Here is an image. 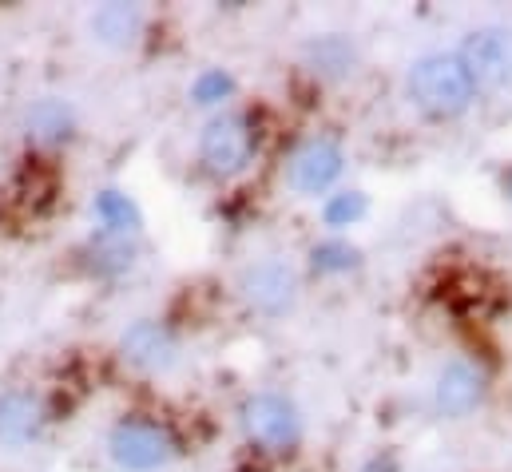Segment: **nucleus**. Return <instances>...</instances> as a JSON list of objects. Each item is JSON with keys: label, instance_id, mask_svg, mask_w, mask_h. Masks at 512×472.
Here are the masks:
<instances>
[{"label": "nucleus", "instance_id": "nucleus-7", "mask_svg": "<svg viewBox=\"0 0 512 472\" xmlns=\"http://www.w3.org/2000/svg\"><path fill=\"white\" fill-rule=\"evenodd\" d=\"M243 298L266 318H282L298 302V274L286 262H255L243 274Z\"/></svg>", "mask_w": 512, "mask_h": 472}, {"label": "nucleus", "instance_id": "nucleus-3", "mask_svg": "<svg viewBox=\"0 0 512 472\" xmlns=\"http://www.w3.org/2000/svg\"><path fill=\"white\" fill-rule=\"evenodd\" d=\"M108 453L124 472H159L179 457V445L167 433V425L128 417L108 433Z\"/></svg>", "mask_w": 512, "mask_h": 472}, {"label": "nucleus", "instance_id": "nucleus-14", "mask_svg": "<svg viewBox=\"0 0 512 472\" xmlns=\"http://www.w3.org/2000/svg\"><path fill=\"white\" fill-rule=\"evenodd\" d=\"M366 211H370V199L362 191H338V195H326L322 223L330 231H350V227H358L366 219Z\"/></svg>", "mask_w": 512, "mask_h": 472}, {"label": "nucleus", "instance_id": "nucleus-1", "mask_svg": "<svg viewBox=\"0 0 512 472\" xmlns=\"http://www.w3.org/2000/svg\"><path fill=\"white\" fill-rule=\"evenodd\" d=\"M405 92L413 100V108L429 119H457L465 116L477 100L473 76L465 72L457 52H429L421 60H413Z\"/></svg>", "mask_w": 512, "mask_h": 472}, {"label": "nucleus", "instance_id": "nucleus-2", "mask_svg": "<svg viewBox=\"0 0 512 472\" xmlns=\"http://www.w3.org/2000/svg\"><path fill=\"white\" fill-rule=\"evenodd\" d=\"M255 151H258L255 123L247 116H239V112L215 116L203 127V135H199V163L211 175H219V179L243 175L255 163Z\"/></svg>", "mask_w": 512, "mask_h": 472}, {"label": "nucleus", "instance_id": "nucleus-4", "mask_svg": "<svg viewBox=\"0 0 512 472\" xmlns=\"http://www.w3.org/2000/svg\"><path fill=\"white\" fill-rule=\"evenodd\" d=\"M461 64L473 76V88L481 92H509L512 88V28L509 24H485L473 28L461 44Z\"/></svg>", "mask_w": 512, "mask_h": 472}, {"label": "nucleus", "instance_id": "nucleus-10", "mask_svg": "<svg viewBox=\"0 0 512 472\" xmlns=\"http://www.w3.org/2000/svg\"><path fill=\"white\" fill-rule=\"evenodd\" d=\"M48 417L40 397H32L28 389H4L0 393V449H24L32 441H40Z\"/></svg>", "mask_w": 512, "mask_h": 472}, {"label": "nucleus", "instance_id": "nucleus-12", "mask_svg": "<svg viewBox=\"0 0 512 472\" xmlns=\"http://www.w3.org/2000/svg\"><path fill=\"white\" fill-rule=\"evenodd\" d=\"M28 127V139L40 143V147H56V143H68L72 131H76V112L64 104V100H36L24 116Z\"/></svg>", "mask_w": 512, "mask_h": 472}, {"label": "nucleus", "instance_id": "nucleus-13", "mask_svg": "<svg viewBox=\"0 0 512 472\" xmlns=\"http://www.w3.org/2000/svg\"><path fill=\"white\" fill-rule=\"evenodd\" d=\"M92 215H96V223L104 227V235H112V238H128L143 227L139 207L131 203L124 191H100L96 203H92Z\"/></svg>", "mask_w": 512, "mask_h": 472}, {"label": "nucleus", "instance_id": "nucleus-18", "mask_svg": "<svg viewBox=\"0 0 512 472\" xmlns=\"http://www.w3.org/2000/svg\"><path fill=\"white\" fill-rule=\"evenodd\" d=\"M501 187H505V195L512 199V167L505 171V175H501Z\"/></svg>", "mask_w": 512, "mask_h": 472}, {"label": "nucleus", "instance_id": "nucleus-15", "mask_svg": "<svg viewBox=\"0 0 512 472\" xmlns=\"http://www.w3.org/2000/svg\"><path fill=\"white\" fill-rule=\"evenodd\" d=\"M310 266L318 274H350L358 266V250L346 238H326L310 250Z\"/></svg>", "mask_w": 512, "mask_h": 472}, {"label": "nucleus", "instance_id": "nucleus-11", "mask_svg": "<svg viewBox=\"0 0 512 472\" xmlns=\"http://www.w3.org/2000/svg\"><path fill=\"white\" fill-rule=\"evenodd\" d=\"M88 28H92V40L100 48L120 52V48H131L143 36V8H135V4H104V8L92 12Z\"/></svg>", "mask_w": 512, "mask_h": 472}, {"label": "nucleus", "instance_id": "nucleus-17", "mask_svg": "<svg viewBox=\"0 0 512 472\" xmlns=\"http://www.w3.org/2000/svg\"><path fill=\"white\" fill-rule=\"evenodd\" d=\"M362 472H397V461L393 457H374Z\"/></svg>", "mask_w": 512, "mask_h": 472}, {"label": "nucleus", "instance_id": "nucleus-8", "mask_svg": "<svg viewBox=\"0 0 512 472\" xmlns=\"http://www.w3.org/2000/svg\"><path fill=\"white\" fill-rule=\"evenodd\" d=\"M485 401V377L469 361H449L433 381V405L445 421H465Z\"/></svg>", "mask_w": 512, "mask_h": 472}, {"label": "nucleus", "instance_id": "nucleus-5", "mask_svg": "<svg viewBox=\"0 0 512 472\" xmlns=\"http://www.w3.org/2000/svg\"><path fill=\"white\" fill-rule=\"evenodd\" d=\"M243 433L262 453H290L302 441V417L286 397L255 393L243 405Z\"/></svg>", "mask_w": 512, "mask_h": 472}, {"label": "nucleus", "instance_id": "nucleus-6", "mask_svg": "<svg viewBox=\"0 0 512 472\" xmlns=\"http://www.w3.org/2000/svg\"><path fill=\"white\" fill-rule=\"evenodd\" d=\"M346 171V155L334 139H306L294 155H290V187L302 199H326L334 191V183Z\"/></svg>", "mask_w": 512, "mask_h": 472}, {"label": "nucleus", "instance_id": "nucleus-9", "mask_svg": "<svg viewBox=\"0 0 512 472\" xmlns=\"http://www.w3.org/2000/svg\"><path fill=\"white\" fill-rule=\"evenodd\" d=\"M120 350H124V361L143 369V373H167L179 361V346H175L171 330L151 322V318L128 326V334L120 338Z\"/></svg>", "mask_w": 512, "mask_h": 472}, {"label": "nucleus", "instance_id": "nucleus-16", "mask_svg": "<svg viewBox=\"0 0 512 472\" xmlns=\"http://www.w3.org/2000/svg\"><path fill=\"white\" fill-rule=\"evenodd\" d=\"M231 96H235V76L223 72V68H207V72H199L195 84H191V100H195L199 108H215V104H223V100H231Z\"/></svg>", "mask_w": 512, "mask_h": 472}]
</instances>
